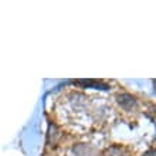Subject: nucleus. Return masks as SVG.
Returning a JSON list of instances; mask_svg holds the SVG:
<instances>
[{"instance_id": "nucleus-1", "label": "nucleus", "mask_w": 156, "mask_h": 156, "mask_svg": "<svg viewBox=\"0 0 156 156\" xmlns=\"http://www.w3.org/2000/svg\"><path fill=\"white\" fill-rule=\"evenodd\" d=\"M116 101H118L119 105H121L123 109H126V111H129L131 108H133L136 105L135 98H133V97H131V95H128V94L118 95V97H116Z\"/></svg>"}, {"instance_id": "nucleus-2", "label": "nucleus", "mask_w": 156, "mask_h": 156, "mask_svg": "<svg viewBox=\"0 0 156 156\" xmlns=\"http://www.w3.org/2000/svg\"><path fill=\"white\" fill-rule=\"evenodd\" d=\"M144 156H156V149H151V151H148Z\"/></svg>"}]
</instances>
